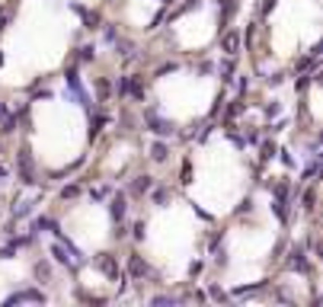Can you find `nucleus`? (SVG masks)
<instances>
[{
	"mask_svg": "<svg viewBox=\"0 0 323 307\" xmlns=\"http://www.w3.org/2000/svg\"><path fill=\"white\" fill-rule=\"evenodd\" d=\"M58 230L84 259H102L119 237L116 211L96 199H70L58 211Z\"/></svg>",
	"mask_w": 323,
	"mask_h": 307,
	"instance_id": "nucleus-8",
	"label": "nucleus"
},
{
	"mask_svg": "<svg viewBox=\"0 0 323 307\" xmlns=\"http://www.w3.org/2000/svg\"><path fill=\"white\" fill-rule=\"evenodd\" d=\"M323 35V0H272L259 23L256 51L269 70H285L317 48Z\"/></svg>",
	"mask_w": 323,
	"mask_h": 307,
	"instance_id": "nucleus-6",
	"label": "nucleus"
},
{
	"mask_svg": "<svg viewBox=\"0 0 323 307\" xmlns=\"http://www.w3.org/2000/svg\"><path fill=\"white\" fill-rule=\"evenodd\" d=\"M224 84L215 70L195 68V64H173L160 70L147 86L151 106L173 128H192L202 125L221 102Z\"/></svg>",
	"mask_w": 323,
	"mask_h": 307,
	"instance_id": "nucleus-7",
	"label": "nucleus"
},
{
	"mask_svg": "<svg viewBox=\"0 0 323 307\" xmlns=\"http://www.w3.org/2000/svg\"><path fill=\"white\" fill-rule=\"evenodd\" d=\"M285 243V227L269 199L240 205L221 234L215 262V285L221 288H253L275 272L278 253Z\"/></svg>",
	"mask_w": 323,
	"mask_h": 307,
	"instance_id": "nucleus-2",
	"label": "nucleus"
},
{
	"mask_svg": "<svg viewBox=\"0 0 323 307\" xmlns=\"http://www.w3.org/2000/svg\"><path fill=\"white\" fill-rule=\"evenodd\" d=\"M304 109H307V119H310V128L317 131L320 125V80H310L307 84V96H304Z\"/></svg>",
	"mask_w": 323,
	"mask_h": 307,
	"instance_id": "nucleus-12",
	"label": "nucleus"
},
{
	"mask_svg": "<svg viewBox=\"0 0 323 307\" xmlns=\"http://www.w3.org/2000/svg\"><path fill=\"white\" fill-rule=\"evenodd\" d=\"M224 32V0H189L163 23V42L179 58H195L218 45Z\"/></svg>",
	"mask_w": 323,
	"mask_h": 307,
	"instance_id": "nucleus-9",
	"label": "nucleus"
},
{
	"mask_svg": "<svg viewBox=\"0 0 323 307\" xmlns=\"http://www.w3.org/2000/svg\"><path fill=\"white\" fill-rule=\"evenodd\" d=\"M208 243V218L183 195L157 202L144 211L138 230L141 259L163 285H179L192 275Z\"/></svg>",
	"mask_w": 323,
	"mask_h": 307,
	"instance_id": "nucleus-3",
	"label": "nucleus"
},
{
	"mask_svg": "<svg viewBox=\"0 0 323 307\" xmlns=\"http://www.w3.org/2000/svg\"><path fill=\"white\" fill-rule=\"evenodd\" d=\"M35 272H39V256L32 253V250L0 256V304L19 298L35 282Z\"/></svg>",
	"mask_w": 323,
	"mask_h": 307,
	"instance_id": "nucleus-10",
	"label": "nucleus"
},
{
	"mask_svg": "<svg viewBox=\"0 0 323 307\" xmlns=\"http://www.w3.org/2000/svg\"><path fill=\"white\" fill-rule=\"evenodd\" d=\"M253 195V163L231 135H208L192 147L183 179L189 199L208 221H227Z\"/></svg>",
	"mask_w": 323,
	"mask_h": 307,
	"instance_id": "nucleus-4",
	"label": "nucleus"
},
{
	"mask_svg": "<svg viewBox=\"0 0 323 307\" xmlns=\"http://www.w3.org/2000/svg\"><path fill=\"white\" fill-rule=\"evenodd\" d=\"M96 0H19L0 29V90H29L61 74Z\"/></svg>",
	"mask_w": 323,
	"mask_h": 307,
	"instance_id": "nucleus-1",
	"label": "nucleus"
},
{
	"mask_svg": "<svg viewBox=\"0 0 323 307\" xmlns=\"http://www.w3.org/2000/svg\"><path fill=\"white\" fill-rule=\"evenodd\" d=\"M141 157V147L135 138H128V135H122V138H116L112 144L106 147V151L100 154V163H96V170H100V176L106 179H119L125 176L131 167H135V160Z\"/></svg>",
	"mask_w": 323,
	"mask_h": 307,
	"instance_id": "nucleus-11",
	"label": "nucleus"
},
{
	"mask_svg": "<svg viewBox=\"0 0 323 307\" xmlns=\"http://www.w3.org/2000/svg\"><path fill=\"white\" fill-rule=\"evenodd\" d=\"M26 154L45 176L70 173L86 160L93 141L90 109L70 93H45L26 112Z\"/></svg>",
	"mask_w": 323,
	"mask_h": 307,
	"instance_id": "nucleus-5",
	"label": "nucleus"
}]
</instances>
